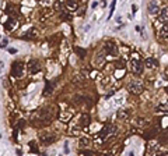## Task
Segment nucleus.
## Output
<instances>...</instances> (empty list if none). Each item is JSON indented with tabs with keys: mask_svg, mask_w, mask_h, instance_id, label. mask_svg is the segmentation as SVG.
Masks as SVG:
<instances>
[{
	"mask_svg": "<svg viewBox=\"0 0 168 156\" xmlns=\"http://www.w3.org/2000/svg\"><path fill=\"white\" fill-rule=\"evenodd\" d=\"M53 88H55V82H46V85H45V89H44V95L45 96H49L51 93L53 92Z\"/></svg>",
	"mask_w": 168,
	"mask_h": 156,
	"instance_id": "nucleus-13",
	"label": "nucleus"
},
{
	"mask_svg": "<svg viewBox=\"0 0 168 156\" xmlns=\"http://www.w3.org/2000/svg\"><path fill=\"white\" fill-rule=\"evenodd\" d=\"M128 91L130 93H134V95H140V93L144 91V87H143V84L139 81H132L128 85Z\"/></svg>",
	"mask_w": 168,
	"mask_h": 156,
	"instance_id": "nucleus-5",
	"label": "nucleus"
},
{
	"mask_svg": "<svg viewBox=\"0 0 168 156\" xmlns=\"http://www.w3.org/2000/svg\"><path fill=\"white\" fill-rule=\"evenodd\" d=\"M160 35L162 38H168V24H164L160 29Z\"/></svg>",
	"mask_w": 168,
	"mask_h": 156,
	"instance_id": "nucleus-17",
	"label": "nucleus"
},
{
	"mask_svg": "<svg viewBox=\"0 0 168 156\" xmlns=\"http://www.w3.org/2000/svg\"><path fill=\"white\" fill-rule=\"evenodd\" d=\"M52 119H53L52 109H44V110H41L39 113H38V120L42 121L41 124H48V123H51Z\"/></svg>",
	"mask_w": 168,
	"mask_h": 156,
	"instance_id": "nucleus-3",
	"label": "nucleus"
},
{
	"mask_svg": "<svg viewBox=\"0 0 168 156\" xmlns=\"http://www.w3.org/2000/svg\"><path fill=\"white\" fill-rule=\"evenodd\" d=\"M157 112H164V113H168V103L160 104V106L157 107Z\"/></svg>",
	"mask_w": 168,
	"mask_h": 156,
	"instance_id": "nucleus-19",
	"label": "nucleus"
},
{
	"mask_svg": "<svg viewBox=\"0 0 168 156\" xmlns=\"http://www.w3.org/2000/svg\"><path fill=\"white\" fill-rule=\"evenodd\" d=\"M80 126H81V127H87V126H90V116H88L87 113L81 116V119H80Z\"/></svg>",
	"mask_w": 168,
	"mask_h": 156,
	"instance_id": "nucleus-16",
	"label": "nucleus"
},
{
	"mask_svg": "<svg viewBox=\"0 0 168 156\" xmlns=\"http://www.w3.org/2000/svg\"><path fill=\"white\" fill-rule=\"evenodd\" d=\"M74 52L80 56V57H84L86 56V50L84 49H80V47H74Z\"/></svg>",
	"mask_w": 168,
	"mask_h": 156,
	"instance_id": "nucleus-20",
	"label": "nucleus"
},
{
	"mask_svg": "<svg viewBox=\"0 0 168 156\" xmlns=\"http://www.w3.org/2000/svg\"><path fill=\"white\" fill-rule=\"evenodd\" d=\"M16 25H17V20H14V18H9L6 23H4V29H7V31H13V29L16 28Z\"/></svg>",
	"mask_w": 168,
	"mask_h": 156,
	"instance_id": "nucleus-10",
	"label": "nucleus"
},
{
	"mask_svg": "<svg viewBox=\"0 0 168 156\" xmlns=\"http://www.w3.org/2000/svg\"><path fill=\"white\" fill-rule=\"evenodd\" d=\"M149 13H150L151 16L160 13V7H158V4H157L156 1H150V3H149Z\"/></svg>",
	"mask_w": 168,
	"mask_h": 156,
	"instance_id": "nucleus-11",
	"label": "nucleus"
},
{
	"mask_svg": "<svg viewBox=\"0 0 168 156\" xmlns=\"http://www.w3.org/2000/svg\"><path fill=\"white\" fill-rule=\"evenodd\" d=\"M118 117H119L121 120H125V119L129 117V112H126V110H119V112H118Z\"/></svg>",
	"mask_w": 168,
	"mask_h": 156,
	"instance_id": "nucleus-18",
	"label": "nucleus"
},
{
	"mask_svg": "<svg viewBox=\"0 0 168 156\" xmlns=\"http://www.w3.org/2000/svg\"><path fill=\"white\" fill-rule=\"evenodd\" d=\"M130 68L136 75H140L144 70V63L140 59H132L130 60Z\"/></svg>",
	"mask_w": 168,
	"mask_h": 156,
	"instance_id": "nucleus-2",
	"label": "nucleus"
},
{
	"mask_svg": "<svg viewBox=\"0 0 168 156\" xmlns=\"http://www.w3.org/2000/svg\"><path fill=\"white\" fill-rule=\"evenodd\" d=\"M13 8H14V6H13V4H7V6H6V13L11 16V14H13Z\"/></svg>",
	"mask_w": 168,
	"mask_h": 156,
	"instance_id": "nucleus-22",
	"label": "nucleus"
},
{
	"mask_svg": "<svg viewBox=\"0 0 168 156\" xmlns=\"http://www.w3.org/2000/svg\"><path fill=\"white\" fill-rule=\"evenodd\" d=\"M38 138H39V141L44 145H51L56 141L58 137H56L55 133H52V131H44V133H41L39 135H38Z\"/></svg>",
	"mask_w": 168,
	"mask_h": 156,
	"instance_id": "nucleus-1",
	"label": "nucleus"
},
{
	"mask_svg": "<svg viewBox=\"0 0 168 156\" xmlns=\"http://www.w3.org/2000/svg\"><path fill=\"white\" fill-rule=\"evenodd\" d=\"M66 6H67L70 11H76V10H79V1L77 0H67Z\"/></svg>",
	"mask_w": 168,
	"mask_h": 156,
	"instance_id": "nucleus-12",
	"label": "nucleus"
},
{
	"mask_svg": "<svg viewBox=\"0 0 168 156\" xmlns=\"http://www.w3.org/2000/svg\"><path fill=\"white\" fill-rule=\"evenodd\" d=\"M158 20H160V23L161 24H168V7L162 8L161 11H160V17H158Z\"/></svg>",
	"mask_w": 168,
	"mask_h": 156,
	"instance_id": "nucleus-9",
	"label": "nucleus"
},
{
	"mask_svg": "<svg viewBox=\"0 0 168 156\" xmlns=\"http://www.w3.org/2000/svg\"><path fill=\"white\" fill-rule=\"evenodd\" d=\"M80 153H87V155H94V152H91V150H80Z\"/></svg>",
	"mask_w": 168,
	"mask_h": 156,
	"instance_id": "nucleus-26",
	"label": "nucleus"
},
{
	"mask_svg": "<svg viewBox=\"0 0 168 156\" xmlns=\"http://www.w3.org/2000/svg\"><path fill=\"white\" fill-rule=\"evenodd\" d=\"M104 50L108 54H111V56H118V46H116L114 42H105L104 43Z\"/></svg>",
	"mask_w": 168,
	"mask_h": 156,
	"instance_id": "nucleus-8",
	"label": "nucleus"
},
{
	"mask_svg": "<svg viewBox=\"0 0 168 156\" xmlns=\"http://www.w3.org/2000/svg\"><path fill=\"white\" fill-rule=\"evenodd\" d=\"M116 131H118V128H116L115 126H107V127H104L101 130L99 137L102 139H108V138H111V137H114L116 134Z\"/></svg>",
	"mask_w": 168,
	"mask_h": 156,
	"instance_id": "nucleus-4",
	"label": "nucleus"
},
{
	"mask_svg": "<svg viewBox=\"0 0 168 156\" xmlns=\"http://www.w3.org/2000/svg\"><path fill=\"white\" fill-rule=\"evenodd\" d=\"M115 4H116V0H112V3H111V10H109V16L108 18H111L114 16V11H115Z\"/></svg>",
	"mask_w": 168,
	"mask_h": 156,
	"instance_id": "nucleus-21",
	"label": "nucleus"
},
{
	"mask_svg": "<svg viewBox=\"0 0 168 156\" xmlns=\"http://www.w3.org/2000/svg\"><path fill=\"white\" fill-rule=\"evenodd\" d=\"M80 145H81V146H83V145H84V146H87V145H88V139L87 138H81L80 139Z\"/></svg>",
	"mask_w": 168,
	"mask_h": 156,
	"instance_id": "nucleus-24",
	"label": "nucleus"
},
{
	"mask_svg": "<svg viewBox=\"0 0 168 156\" xmlns=\"http://www.w3.org/2000/svg\"><path fill=\"white\" fill-rule=\"evenodd\" d=\"M24 74V64L21 61H14L11 66V75L16 77V78H20L23 77Z\"/></svg>",
	"mask_w": 168,
	"mask_h": 156,
	"instance_id": "nucleus-6",
	"label": "nucleus"
},
{
	"mask_svg": "<svg viewBox=\"0 0 168 156\" xmlns=\"http://www.w3.org/2000/svg\"><path fill=\"white\" fill-rule=\"evenodd\" d=\"M38 3H42V4H48L49 3V0H36Z\"/></svg>",
	"mask_w": 168,
	"mask_h": 156,
	"instance_id": "nucleus-27",
	"label": "nucleus"
},
{
	"mask_svg": "<svg viewBox=\"0 0 168 156\" xmlns=\"http://www.w3.org/2000/svg\"><path fill=\"white\" fill-rule=\"evenodd\" d=\"M41 68H42V66H41L39 60L32 59V60H29L28 61V73L29 74H36V73H39Z\"/></svg>",
	"mask_w": 168,
	"mask_h": 156,
	"instance_id": "nucleus-7",
	"label": "nucleus"
},
{
	"mask_svg": "<svg viewBox=\"0 0 168 156\" xmlns=\"http://www.w3.org/2000/svg\"><path fill=\"white\" fill-rule=\"evenodd\" d=\"M7 43H9V41L7 39H4V41H1V43H0V47H6Z\"/></svg>",
	"mask_w": 168,
	"mask_h": 156,
	"instance_id": "nucleus-25",
	"label": "nucleus"
},
{
	"mask_svg": "<svg viewBox=\"0 0 168 156\" xmlns=\"http://www.w3.org/2000/svg\"><path fill=\"white\" fill-rule=\"evenodd\" d=\"M34 36H35V29H31V31H29V34H27L24 38L27 39V38H34Z\"/></svg>",
	"mask_w": 168,
	"mask_h": 156,
	"instance_id": "nucleus-23",
	"label": "nucleus"
},
{
	"mask_svg": "<svg viewBox=\"0 0 168 156\" xmlns=\"http://www.w3.org/2000/svg\"><path fill=\"white\" fill-rule=\"evenodd\" d=\"M167 92H168V87H167Z\"/></svg>",
	"mask_w": 168,
	"mask_h": 156,
	"instance_id": "nucleus-29",
	"label": "nucleus"
},
{
	"mask_svg": "<svg viewBox=\"0 0 168 156\" xmlns=\"http://www.w3.org/2000/svg\"><path fill=\"white\" fill-rule=\"evenodd\" d=\"M53 10L58 13H63L64 11V4L62 3V0H56L55 3H53Z\"/></svg>",
	"mask_w": 168,
	"mask_h": 156,
	"instance_id": "nucleus-15",
	"label": "nucleus"
},
{
	"mask_svg": "<svg viewBox=\"0 0 168 156\" xmlns=\"http://www.w3.org/2000/svg\"><path fill=\"white\" fill-rule=\"evenodd\" d=\"M144 67H147V68H156V67H157V60H156V59H153V57L146 59Z\"/></svg>",
	"mask_w": 168,
	"mask_h": 156,
	"instance_id": "nucleus-14",
	"label": "nucleus"
},
{
	"mask_svg": "<svg viewBox=\"0 0 168 156\" xmlns=\"http://www.w3.org/2000/svg\"><path fill=\"white\" fill-rule=\"evenodd\" d=\"M132 11H133V14L137 11V6H136V4H133V6H132Z\"/></svg>",
	"mask_w": 168,
	"mask_h": 156,
	"instance_id": "nucleus-28",
	"label": "nucleus"
},
{
	"mask_svg": "<svg viewBox=\"0 0 168 156\" xmlns=\"http://www.w3.org/2000/svg\"><path fill=\"white\" fill-rule=\"evenodd\" d=\"M0 70H1V67H0Z\"/></svg>",
	"mask_w": 168,
	"mask_h": 156,
	"instance_id": "nucleus-30",
	"label": "nucleus"
}]
</instances>
